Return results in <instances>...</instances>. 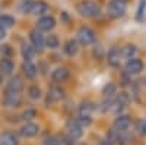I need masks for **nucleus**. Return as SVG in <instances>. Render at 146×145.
Instances as JSON below:
<instances>
[{"instance_id": "obj_22", "label": "nucleus", "mask_w": 146, "mask_h": 145, "mask_svg": "<svg viewBox=\"0 0 146 145\" xmlns=\"http://www.w3.org/2000/svg\"><path fill=\"white\" fill-rule=\"evenodd\" d=\"M35 0H21L18 3V12H21L22 15H31L32 7H34Z\"/></svg>"}, {"instance_id": "obj_14", "label": "nucleus", "mask_w": 146, "mask_h": 145, "mask_svg": "<svg viewBox=\"0 0 146 145\" xmlns=\"http://www.w3.org/2000/svg\"><path fill=\"white\" fill-rule=\"evenodd\" d=\"M126 72L129 75H139L140 72L143 70V62L140 59H136V57H133V59H129L127 62H126V66H124Z\"/></svg>"}, {"instance_id": "obj_33", "label": "nucleus", "mask_w": 146, "mask_h": 145, "mask_svg": "<svg viewBox=\"0 0 146 145\" xmlns=\"http://www.w3.org/2000/svg\"><path fill=\"white\" fill-rule=\"evenodd\" d=\"M76 120L83 126V128H88L92 123V116H86V114H79L76 117Z\"/></svg>"}, {"instance_id": "obj_37", "label": "nucleus", "mask_w": 146, "mask_h": 145, "mask_svg": "<svg viewBox=\"0 0 146 145\" xmlns=\"http://www.w3.org/2000/svg\"><path fill=\"white\" fill-rule=\"evenodd\" d=\"M121 2H126V3H127V0H121Z\"/></svg>"}, {"instance_id": "obj_13", "label": "nucleus", "mask_w": 146, "mask_h": 145, "mask_svg": "<svg viewBox=\"0 0 146 145\" xmlns=\"http://www.w3.org/2000/svg\"><path fill=\"white\" fill-rule=\"evenodd\" d=\"M38 132H40V126L34 123V122H25L21 129H19V135L23 136V138H34L38 135Z\"/></svg>"}, {"instance_id": "obj_8", "label": "nucleus", "mask_w": 146, "mask_h": 145, "mask_svg": "<svg viewBox=\"0 0 146 145\" xmlns=\"http://www.w3.org/2000/svg\"><path fill=\"white\" fill-rule=\"evenodd\" d=\"M130 128H131V119L124 114H118L113 123V129H115L117 132H121V134H127Z\"/></svg>"}, {"instance_id": "obj_20", "label": "nucleus", "mask_w": 146, "mask_h": 145, "mask_svg": "<svg viewBox=\"0 0 146 145\" xmlns=\"http://www.w3.org/2000/svg\"><path fill=\"white\" fill-rule=\"evenodd\" d=\"M13 69H15L13 62L7 57H2V60H0V72H2L5 76H12Z\"/></svg>"}, {"instance_id": "obj_25", "label": "nucleus", "mask_w": 146, "mask_h": 145, "mask_svg": "<svg viewBox=\"0 0 146 145\" xmlns=\"http://www.w3.org/2000/svg\"><path fill=\"white\" fill-rule=\"evenodd\" d=\"M113 100H114V97H104V100L100 103L98 106V110L101 113H108V112H111V106H113Z\"/></svg>"}, {"instance_id": "obj_5", "label": "nucleus", "mask_w": 146, "mask_h": 145, "mask_svg": "<svg viewBox=\"0 0 146 145\" xmlns=\"http://www.w3.org/2000/svg\"><path fill=\"white\" fill-rule=\"evenodd\" d=\"M3 106L6 108H18L22 101H23V95L22 92H9V91H5L3 92Z\"/></svg>"}, {"instance_id": "obj_15", "label": "nucleus", "mask_w": 146, "mask_h": 145, "mask_svg": "<svg viewBox=\"0 0 146 145\" xmlns=\"http://www.w3.org/2000/svg\"><path fill=\"white\" fill-rule=\"evenodd\" d=\"M69 78H70V70H69V67L60 66V67H57V69H54V70L51 72V81H53L54 84L66 82Z\"/></svg>"}, {"instance_id": "obj_26", "label": "nucleus", "mask_w": 146, "mask_h": 145, "mask_svg": "<svg viewBox=\"0 0 146 145\" xmlns=\"http://www.w3.org/2000/svg\"><path fill=\"white\" fill-rule=\"evenodd\" d=\"M27 94H28V97L31 100H38V98L42 97V91L38 85H29L28 90H27Z\"/></svg>"}, {"instance_id": "obj_21", "label": "nucleus", "mask_w": 146, "mask_h": 145, "mask_svg": "<svg viewBox=\"0 0 146 145\" xmlns=\"http://www.w3.org/2000/svg\"><path fill=\"white\" fill-rule=\"evenodd\" d=\"M98 108V106H96L95 103L86 100V101H83L80 103L79 106V114H86V116H92V113Z\"/></svg>"}, {"instance_id": "obj_1", "label": "nucleus", "mask_w": 146, "mask_h": 145, "mask_svg": "<svg viewBox=\"0 0 146 145\" xmlns=\"http://www.w3.org/2000/svg\"><path fill=\"white\" fill-rule=\"evenodd\" d=\"M76 10L79 12V15L83 18H88V19H94V18H98L101 15V6L94 2V0H82L76 5Z\"/></svg>"}, {"instance_id": "obj_31", "label": "nucleus", "mask_w": 146, "mask_h": 145, "mask_svg": "<svg viewBox=\"0 0 146 145\" xmlns=\"http://www.w3.org/2000/svg\"><path fill=\"white\" fill-rule=\"evenodd\" d=\"M145 9H146V0H140L139 7H137V13H136V21L142 22L145 19Z\"/></svg>"}, {"instance_id": "obj_18", "label": "nucleus", "mask_w": 146, "mask_h": 145, "mask_svg": "<svg viewBox=\"0 0 146 145\" xmlns=\"http://www.w3.org/2000/svg\"><path fill=\"white\" fill-rule=\"evenodd\" d=\"M48 10H50V6H48L47 2H44V0H35V2H34V7H32V13H31V15L44 16V15H47Z\"/></svg>"}, {"instance_id": "obj_23", "label": "nucleus", "mask_w": 146, "mask_h": 145, "mask_svg": "<svg viewBox=\"0 0 146 145\" xmlns=\"http://www.w3.org/2000/svg\"><path fill=\"white\" fill-rule=\"evenodd\" d=\"M136 54H137V47L135 44H126L124 47H121V56H123V59L129 60V59L136 57Z\"/></svg>"}, {"instance_id": "obj_38", "label": "nucleus", "mask_w": 146, "mask_h": 145, "mask_svg": "<svg viewBox=\"0 0 146 145\" xmlns=\"http://www.w3.org/2000/svg\"><path fill=\"white\" fill-rule=\"evenodd\" d=\"M145 84H146V78H145Z\"/></svg>"}, {"instance_id": "obj_6", "label": "nucleus", "mask_w": 146, "mask_h": 145, "mask_svg": "<svg viewBox=\"0 0 146 145\" xmlns=\"http://www.w3.org/2000/svg\"><path fill=\"white\" fill-rule=\"evenodd\" d=\"M66 97V91L58 85V84H56V85H53L51 88H48V92H47V106L50 104H54V103H58V101H63Z\"/></svg>"}, {"instance_id": "obj_35", "label": "nucleus", "mask_w": 146, "mask_h": 145, "mask_svg": "<svg viewBox=\"0 0 146 145\" xmlns=\"http://www.w3.org/2000/svg\"><path fill=\"white\" fill-rule=\"evenodd\" d=\"M5 37H6V28L0 27V41H2V40H3Z\"/></svg>"}, {"instance_id": "obj_27", "label": "nucleus", "mask_w": 146, "mask_h": 145, "mask_svg": "<svg viewBox=\"0 0 146 145\" xmlns=\"http://www.w3.org/2000/svg\"><path fill=\"white\" fill-rule=\"evenodd\" d=\"M117 94V85L114 82H107L102 87V95L104 97H114Z\"/></svg>"}, {"instance_id": "obj_19", "label": "nucleus", "mask_w": 146, "mask_h": 145, "mask_svg": "<svg viewBox=\"0 0 146 145\" xmlns=\"http://www.w3.org/2000/svg\"><path fill=\"white\" fill-rule=\"evenodd\" d=\"M63 51L66 56L69 57H73L76 56L78 51H79V43L76 40H67L64 44H63Z\"/></svg>"}, {"instance_id": "obj_30", "label": "nucleus", "mask_w": 146, "mask_h": 145, "mask_svg": "<svg viewBox=\"0 0 146 145\" xmlns=\"http://www.w3.org/2000/svg\"><path fill=\"white\" fill-rule=\"evenodd\" d=\"M35 116H36V112L34 110V108H27L25 112L21 113L19 119H21V120H25V122H31Z\"/></svg>"}, {"instance_id": "obj_17", "label": "nucleus", "mask_w": 146, "mask_h": 145, "mask_svg": "<svg viewBox=\"0 0 146 145\" xmlns=\"http://www.w3.org/2000/svg\"><path fill=\"white\" fill-rule=\"evenodd\" d=\"M0 145H19V136L15 132L6 130L0 135Z\"/></svg>"}, {"instance_id": "obj_10", "label": "nucleus", "mask_w": 146, "mask_h": 145, "mask_svg": "<svg viewBox=\"0 0 146 145\" xmlns=\"http://www.w3.org/2000/svg\"><path fill=\"white\" fill-rule=\"evenodd\" d=\"M29 40H31L32 47L36 51H42L45 48V37L42 35V32L40 29H36V28L32 29L31 34H29Z\"/></svg>"}, {"instance_id": "obj_32", "label": "nucleus", "mask_w": 146, "mask_h": 145, "mask_svg": "<svg viewBox=\"0 0 146 145\" xmlns=\"http://www.w3.org/2000/svg\"><path fill=\"white\" fill-rule=\"evenodd\" d=\"M63 141H62V138H60L58 135H50V136H47L44 141H42V144L44 145H60Z\"/></svg>"}, {"instance_id": "obj_36", "label": "nucleus", "mask_w": 146, "mask_h": 145, "mask_svg": "<svg viewBox=\"0 0 146 145\" xmlns=\"http://www.w3.org/2000/svg\"><path fill=\"white\" fill-rule=\"evenodd\" d=\"M5 78H6V76H5V75L2 74V72H0V84H2V82L5 81Z\"/></svg>"}, {"instance_id": "obj_3", "label": "nucleus", "mask_w": 146, "mask_h": 145, "mask_svg": "<svg viewBox=\"0 0 146 145\" xmlns=\"http://www.w3.org/2000/svg\"><path fill=\"white\" fill-rule=\"evenodd\" d=\"M127 12V3L121 0H111L107 6V15L113 19H120L126 15Z\"/></svg>"}, {"instance_id": "obj_16", "label": "nucleus", "mask_w": 146, "mask_h": 145, "mask_svg": "<svg viewBox=\"0 0 146 145\" xmlns=\"http://www.w3.org/2000/svg\"><path fill=\"white\" fill-rule=\"evenodd\" d=\"M22 74L27 79H35L36 75H38V67L36 65L32 62V60H23L22 63Z\"/></svg>"}, {"instance_id": "obj_9", "label": "nucleus", "mask_w": 146, "mask_h": 145, "mask_svg": "<svg viewBox=\"0 0 146 145\" xmlns=\"http://www.w3.org/2000/svg\"><path fill=\"white\" fill-rule=\"evenodd\" d=\"M23 88H25V82L19 75L10 76L5 85V91H9V92H22Z\"/></svg>"}, {"instance_id": "obj_2", "label": "nucleus", "mask_w": 146, "mask_h": 145, "mask_svg": "<svg viewBox=\"0 0 146 145\" xmlns=\"http://www.w3.org/2000/svg\"><path fill=\"white\" fill-rule=\"evenodd\" d=\"M130 94L126 92V91H120L114 95V100H113V106H111V113L114 114H121V112L129 106L130 103Z\"/></svg>"}, {"instance_id": "obj_12", "label": "nucleus", "mask_w": 146, "mask_h": 145, "mask_svg": "<svg viewBox=\"0 0 146 145\" xmlns=\"http://www.w3.org/2000/svg\"><path fill=\"white\" fill-rule=\"evenodd\" d=\"M56 27V19L50 15H44L40 16L36 21V29H40L41 32H48Z\"/></svg>"}, {"instance_id": "obj_34", "label": "nucleus", "mask_w": 146, "mask_h": 145, "mask_svg": "<svg viewBox=\"0 0 146 145\" xmlns=\"http://www.w3.org/2000/svg\"><path fill=\"white\" fill-rule=\"evenodd\" d=\"M0 53H2V56H3V57L10 59V56H12V48H10V45H9V44L2 45V48H0Z\"/></svg>"}, {"instance_id": "obj_28", "label": "nucleus", "mask_w": 146, "mask_h": 145, "mask_svg": "<svg viewBox=\"0 0 146 145\" xmlns=\"http://www.w3.org/2000/svg\"><path fill=\"white\" fill-rule=\"evenodd\" d=\"M60 45V40L56 34H50L48 37H45V47L51 48V50H54V48H57Z\"/></svg>"}, {"instance_id": "obj_11", "label": "nucleus", "mask_w": 146, "mask_h": 145, "mask_svg": "<svg viewBox=\"0 0 146 145\" xmlns=\"http://www.w3.org/2000/svg\"><path fill=\"white\" fill-rule=\"evenodd\" d=\"M121 60H123V56H121V48H118L117 45L111 47L110 51L107 53V62L111 67H120Z\"/></svg>"}, {"instance_id": "obj_4", "label": "nucleus", "mask_w": 146, "mask_h": 145, "mask_svg": "<svg viewBox=\"0 0 146 145\" xmlns=\"http://www.w3.org/2000/svg\"><path fill=\"white\" fill-rule=\"evenodd\" d=\"M76 41L80 45H85V47H86V45H92L96 41V34L89 27H80L78 29V34H76Z\"/></svg>"}, {"instance_id": "obj_24", "label": "nucleus", "mask_w": 146, "mask_h": 145, "mask_svg": "<svg viewBox=\"0 0 146 145\" xmlns=\"http://www.w3.org/2000/svg\"><path fill=\"white\" fill-rule=\"evenodd\" d=\"M21 54H22L23 60H34L36 50L32 47V44H23L22 48H21Z\"/></svg>"}, {"instance_id": "obj_7", "label": "nucleus", "mask_w": 146, "mask_h": 145, "mask_svg": "<svg viewBox=\"0 0 146 145\" xmlns=\"http://www.w3.org/2000/svg\"><path fill=\"white\" fill-rule=\"evenodd\" d=\"M83 130H85V128L78 122V120L75 119V120H70V122L67 123V139L69 141H78V139H80L82 138V135H83Z\"/></svg>"}, {"instance_id": "obj_29", "label": "nucleus", "mask_w": 146, "mask_h": 145, "mask_svg": "<svg viewBox=\"0 0 146 145\" xmlns=\"http://www.w3.org/2000/svg\"><path fill=\"white\" fill-rule=\"evenodd\" d=\"M15 25V18L10 15H0V27L3 28H12Z\"/></svg>"}]
</instances>
